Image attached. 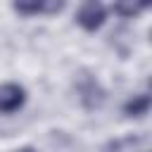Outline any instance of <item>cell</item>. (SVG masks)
<instances>
[{
    "label": "cell",
    "instance_id": "cell-1",
    "mask_svg": "<svg viewBox=\"0 0 152 152\" xmlns=\"http://www.w3.org/2000/svg\"><path fill=\"white\" fill-rule=\"evenodd\" d=\"M104 19H107V10H104L102 2H95V0L83 2L81 10L76 12V24L83 26L86 31H95V28H100V26L104 24Z\"/></svg>",
    "mask_w": 152,
    "mask_h": 152
},
{
    "label": "cell",
    "instance_id": "cell-5",
    "mask_svg": "<svg viewBox=\"0 0 152 152\" xmlns=\"http://www.w3.org/2000/svg\"><path fill=\"white\" fill-rule=\"evenodd\" d=\"M145 7H147L145 2H114V5H112V10H114L119 17H126V19L135 17V14L142 12Z\"/></svg>",
    "mask_w": 152,
    "mask_h": 152
},
{
    "label": "cell",
    "instance_id": "cell-3",
    "mask_svg": "<svg viewBox=\"0 0 152 152\" xmlns=\"http://www.w3.org/2000/svg\"><path fill=\"white\" fill-rule=\"evenodd\" d=\"M14 12L19 14H40V12H59L64 7V2H57V0H31V2H14L12 5Z\"/></svg>",
    "mask_w": 152,
    "mask_h": 152
},
{
    "label": "cell",
    "instance_id": "cell-2",
    "mask_svg": "<svg viewBox=\"0 0 152 152\" xmlns=\"http://www.w3.org/2000/svg\"><path fill=\"white\" fill-rule=\"evenodd\" d=\"M24 102H26V90L19 83H2L0 86V112L2 114L17 112Z\"/></svg>",
    "mask_w": 152,
    "mask_h": 152
},
{
    "label": "cell",
    "instance_id": "cell-4",
    "mask_svg": "<svg viewBox=\"0 0 152 152\" xmlns=\"http://www.w3.org/2000/svg\"><path fill=\"white\" fill-rule=\"evenodd\" d=\"M147 109H150V95H133L124 104L126 116H142V114H147Z\"/></svg>",
    "mask_w": 152,
    "mask_h": 152
},
{
    "label": "cell",
    "instance_id": "cell-6",
    "mask_svg": "<svg viewBox=\"0 0 152 152\" xmlns=\"http://www.w3.org/2000/svg\"><path fill=\"white\" fill-rule=\"evenodd\" d=\"M17 152H36V150H33V147H19Z\"/></svg>",
    "mask_w": 152,
    "mask_h": 152
}]
</instances>
